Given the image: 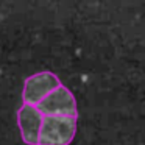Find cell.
Here are the masks:
<instances>
[{
	"label": "cell",
	"instance_id": "cell-3",
	"mask_svg": "<svg viewBox=\"0 0 145 145\" xmlns=\"http://www.w3.org/2000/svg\"><path fill=\"white\" fill-rule=\"evenodd\" d=\"M44 112L36 105L24 103L17 112V123L20 128V134L25 144L39 145V136L44 123Z\"/></svg>",
	"mask_w": 145,
	"mask_h": 145
},
{
	"label": "cell",
	"instance_id": "cell-4",
	"mask_svg": "<svg viewBox=\"0 0 145 145\" xmlns=\"http://www.w3.org/2000/svg\"><path fill=\"white\" fill-rule=\"evenodd\" d=\"M38 106L44 112V116H70V117L78 116L75 97L64 86L56 88Z\"/></svg>",
	"mask_w": 145,
	"mask_h": 145
},
{
	"label": "cell",
	"instance_id": "cell-2",
	"mask_svg": "<svg viewBox=\"0 0 145 145\" xmlns=\"http://www.w3.org/2000/svg\"><path fill=\"white\" fill-rule=\"evenodd\" d=\"M61 86V81L55 73L52 72H41L27 78L24 86V103L36 105L38 106L47 95H50L56 88Z\"/></svg>",
	"mask_w": 145,
	"mask_h": 145
},
{
	"label": "cell",
	"instance_id": "cell-1",
	"mask_svg": "<svg viewBox=\"0 0 145 145\" xmlns=\"http://www.w3.org/2000/svg\"><path fill=\"white\" fill-rule=\"evenodd\" d=\"M76 133V117L45 116L39 145H69Z\"/></svg>",
	"mask_w": 145,
	"mask_h": 145
}]
</instances>
